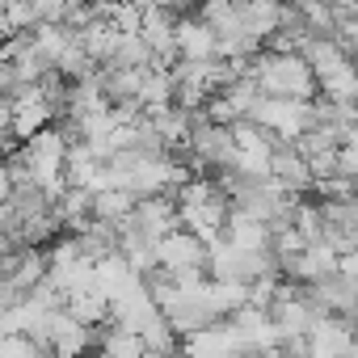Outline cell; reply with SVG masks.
<instances>
[{
  "mask_svg": "<svg viewBox=\"0 0 358 358\" xmlns=\"http://www.w3.org/2000/svg\"><path fill=\"white\" fill-rule=\"evenodd\" d=\"M245 76L257 85L262 97H287V101H312L316 97V76L303 64V55L291 51H257L245 59Z\"/></svg>",
  "mask_w": 358,
  "mask_h": 358,
  "instance_id": "cell-1",
  "label": "cell"
},
{
  "mask_svg": "<svg viewBox=\"0 0 358 358\" xmlns=\"http://www.w3.org/2000/svg\"><path fill=\"white\" fill-rule=\"evenodd\" d=\"M152 262L173 278V282H186V278H203L207 274V245L186 232V228H173L169 236H160L152 245Z\"/></svg>",
  "mask_w": 358,
  "mask_h": 358,
  "instance_id": "cell-2",
  "label": "cell"
},
{
  "mask_svg": "<svg viewBox=\"0 0 358 358\" xmlns=\"http://www.w3.org/2000/svg\"><path fill=\"white\" fill-rule=\"evenodd\" d=\"M173 228H177V203H173V194H148V199H135L131 215L118 224V241L156 245Z\"/></svg>",
  "mask_w": 358,
  "mask_h": 358,
  "instance_id": "cell-3",
  "label": "cell"
},
{
  "mask_svg": "<svg viewBox=\"0 0 358 358\" xmlns=\"http://www.w3.org/2000/svg\"><path fill=\"white\" fill-rule=\"evenodd\" d=\"M249 118L257 127H266L274 139H295L308 122H312V101H287V97H257Z\"/></svg>",
  "mask_w": 358,
  "mask_h": 358,
  "instance_id": "cell-4",
  "label": "cell"
},
{
  "mask_svg": "<svg viewBox=\"0 0 358 358\" xmlns=\"http://www.w3.org/2000/svg\"><path fill=\"white\" fill-rule=\"evenodd\" d=\"M266 173L274 177L282 190H291V194H308V190H312V169H308V160H303L291 143H282V139L270 148Z\"/></svg>",
  "mask_w": 358,
  "mask_h": 358,
  "instance_id": "cell-5",
  "label": "cell"
},
{
  "mask_svg": "<svg viewBox=\"0 0 358 358\" xmlns=\"http://www.w3.org/2000/svg\"><path fill=\"white\" fill-rule=\"evenodd\" d=\"M173 47H177V59H190V64H199V59H220L215 55V34H211V26L203 22V17H177L173 22Z\"/></svg>",
  "mask_w": 358,
  "mask_h": 358,
  "instance_id": "cell-6",
  "label": "cell"
},
{
  "mask_svg": "<svg viewBox=\"0 0 358 358\" xmlns=\"http://www.w3.org/2000/svg\"><path fill=\"white\" fill-rule=\"evenodd\" d=\"M135 207V194L122 190V186H106L93 194V220H106V224H122Z\"/></svg>",
  "mask_w": 358,
  "mask_h": 358,
  "instance_id": "cell-7",
  "label": "cell"
},
{
  "mask_svg": "<svg viewBox=\"0 0 358 358\" xmlns=\"http://www.w3.org/2000/svg\"><path fill=\"white\" fill-rule=\"evenodd\" d=\"M0 358H47L30 333H0Z\"/></svg>",
  "mask_w": 358,
  "mask_h": 358,
  "instance_id": "cell-8",
  "label": "cell"
},
{
  "mask_svg": "<svg viewBox=\"0 0 358 358\" xmlns=\"http://www.w3.org/2000/svg\"><path fill=\"white\" fill-rule=\"evenodd\" d=\"M9 194H13V177H9V164L0 160V203H5Z\"/></svg>",
  "mask_w": 358,
  "mask_h": 358,
  "instance_id": "cell-9",
  "label": "cell"
},
{
  "mask_svg": "<svg viewBox=\"0 0 358 358\" xmlns=\"http://www.w3.org/2000/svg\"><path fill=\"white\" fill-rule=\"evenodd\" d=\"M9 127H13V106L0 101V131H9ZM9 135H13V131H9Z\"/></svg>",
  "mask_w": 358,
  "mask_h": 358,
  "instance_id": "cell-10",
  "label": "cell"
},
{
  "mask_svg": "<svg viewBox=\"0 0 358 358\" xmlns=\"http://www.w3.org/2000/svg\"><path fill=\"white\" fill-rule=\"evenodd\" d=\"M329 5H333L337 13H354V5H358V0H329Z\"/></svg>",
  "mask_w": 358,
  "mask_h": 358,
  "instance_id": "cell-11",
  "label": "cell"
}]
</instances>
